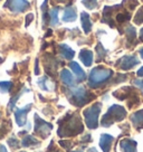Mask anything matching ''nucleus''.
<instances>
[{
	"mask_svg": "<svg viewBox=\"0 0 143 152\" xmlns=\"http://www.w3.org/2000/svg\"><path fill=\"white\" fill-rule=\"evenodd\" d=\"M83 131V124H82L81 118L76 114L68 115L63 120V125L58 130V135L61 137H71L76 135Z\"/></svg>",
	"mask_w": 143,
	"mask_h": 152,
	"instance_id": "1",
	"label": "nucleus"
},
{
	"mask_svg": "<svg viewBox=\"0 0 143 152\" xmlns=\"http://www.w3.org/2000/svg\"><path fill=\"white\" fill-rule=\"evenodd\" d=\"M113 75V72L109 69V68H104V67H95L93 68L90 73V77H88V85L92 88H97L105 84L106 82L110 80Z\"/></svg>",
	"mask_w": 143,
	"mask_h": 152,
	"instance_id": "2",
	"label": "nucleus"
},
{
	"mask_svg": "<svg viewBox=\"0 0 143 152\" xmlns=\"http://www.w3.org/2000/svg\"><path fill=\"white\" fill-rule=\"evenodd\" d=\"M126 115V111L123 106L120 105H112L109 111L106 112L103 119H102V125L103 126H110L111 124H113L114 122H119L125 118Z\"/></svg>",
	"mask_w": 143,
	"mask_h": 152,
	"instance_id": "3",
	"label": "nucleus"
},
{
	"mask_svg": "<svg viewBox=\"0 0 143 152\" xmlns=\"http://www.w3.org/2000/svg\"><path fill=\"white\" fill-rule=\"evenodd\" d=\"M69 96V102L75 106H83V105L87 104L94 97L91 93H88L84 87H76L71 90V94Z\"/></svg>",
	"mask_w": 143,
	"mask_h": 152,
	"instance_id": "4",
	"label": "nucleus"
},
{
	"mask_svg": "<svg viewBox=\"0 0 143 152\" xmlns=\"http://www.w3.org/2000/svg\"><path fill=\"white\" fill-rule=\"evenodd\" d=\"M101 112V104L95 103L84 111L86 125L90 129H96L98 125V115Z\"/></svg>",
	"mask_w": 143,
	"mask_h": 152,
	"instance_id": "5",
	"label": "nucleus"
},
{
	"mask_svg": "<svg viewBox=\"0 0 143 152\" xmlns=\"http://www.w3.org/2000/svg\"><path fill=\"white\" fill-rule=\"evenodd\" d=\"M4 8H7L12 12H24L30 8V2L27 0H7Z\"/></svg>",
	"mask_w": 143,
	"mask_h": 152,
	"instance_id": "6",
	"label": "nucleus"
},
{
	"mask_svg": "<svg viewBox=\"0 0 143 152\" xmlns=\"http://www.w3.org/2000/svg\"><path fill=\"white\" fill-rule=\"evenodd\" d=\"M53 129L52 124L45 122L44 120H42L37 114H35V132L38 135H40L42 138H46L50 130Z\"/></svg>",
	"mask_w": 143,
	"mask_h": 152,
	"instance_id": "7",
	"label": "nucleus"
},
{
	"mask_svg": "<svg viewBox=\"0 0 143 152\" xmlns=\"http://www.w3.org/2000/svg\"><path fill=\"white\" fill-rule=\"evenodd\" d=\"M139 64V59L135 56H124L117 62V67L123 71H129Z\"/></svg>",
	"mask_w": 143,
	"mask_h": 152,
	"instance_id": "8",
	"label": "nucleus"
},
{
	"mask_svg": "<svg viewBox=\"0 0 143 152\" xmlns=\"http://www.w3.org/2000/svg\"><path fill=\"white\" fill-rule=\"evenodd\" d=\"M31 109V104L26 105L23 109H18L16 110L15 112V118H16V122L19 126H23L26 124V121H27V113Z\"/></svg>",
	"mask_w": 143,
	"mask_h": 152,
	"instance_id": "9",
	"label": "nucleus"
},
{
	"mask_svg": "<svg viewBox=\"0 0 143 152\" xmlns=\"http://www.w3.org/2000/svg\"><path fill=\"white\" fill-rule=\"evenodd\" d=\"M113 140H114L113 137H111L109 134H103L100 140V147L102 148V150L104 152H110Z\"/></svg>",
	"mask_w": 143,
	"mask_h": 152,
	"instance_id": "10",
	"label": "nucleus"
},
{
	"mask_svg": "<svg viewBox=\"0 0 143 152\" xmlns=\"http://www.w3.org/2000/svg\"><path fill=\"white\" fill-rule=\"evenodd\" d=\"M80 59L85 66H91L93 63V53L88 49H82L80 52Z\"/></svg>",
	"mask_w": 143,
	"mask_h": 152,
	"instance_id": "11",
	"label": "nucleus"
},
{
	"mask_svg": "<svg viewBox=\"0 0 143 152\" xmlns=\"http://www.w3.org/2000/svg\"><path fill=\"white\" fill-rule=\"evenodd\" d=\"M69 67H71V69L72 72L76 75L77 77V80L78 81H84L86 78V74H85V72L82 69V67L77 64L76 62H71L69 63Z\"/></svg>",
	"mask_w": 143,
	"mask_h": 152,
	"instance_id": "12",
	"label": "nucleus"
},
{
	"mask_svg": "<svg viewBox=\"0 0 143 152\" xmlns=\"http://www.w3.org/2000/svg\"><path fill=\"white\" fill-rule=\"evenodd\" d=\"M77 18V12L76 9L74 7H67L66 9L64 10V15H63V21H66V23H69V21H74L75 19Z\"/></svg>",
	"mask_w": 143,
	"mask_h": 152,
	"instance_id": "13",
	"label": "nucleus"
},
{
	"mask_svg": "<svg viewBox=\"0 0 143 152\" xmlns=\"http://www.w3.org/2000/svg\"><path fill=\"white\" fill-rule=\"evenodd\" d=\"M81 23H82V27H83V29H84L85 34L90 33L92 29L91 17H90V15L87 14V12H85V11L81 12Z\"/></svg>",
	"mask_w": 143,
	"mask_h": 152,
	"instance_id": "14",
	"label": "nucleus"
},
{
	"mask_svg": "<svg viewBox=\"0 0 143 152\" xmlns=\"http://www.w3.org/2000/svg\"><path fill=\"white\" fill-rule=\"evenodd\" d=\"M58 50H59V54L62 55L63 58H65L67 61L72 59V58L74 57V55H75V52H74L71 47H68L67 45H65V44L59 45V46H58Z\"/></svg>",
	"mask_w": 143,
	"mask_h": 152,
	"instance_id": "15",
	"label": "nucleus"
},
{
	"mask_svg": "<svg viewBox=\"0 0 143 152\" xmlns=\"http://www.w3.org/2000/svg\"><path fill=\"white\" fill-rule=\"evenodd\" d=\"M61 80L67 86H74V84H75L74 77H73L72 73L68 69H63L61 72Z\"/></svg>",
	"mask_w": 143,
	"mask_h": 152,
	"instance_id": "16",
	"label": "nucleus"
},
{
	"mask_svg": "<svg viewBox=\"0 0 143 152\" xmlns=\"http://www.w3.org/2000/svg\"><path fill=\"white\" fill-rule=\"evenodd\" d=\"M121 149L123 150V152H136L135 147H136V143L132 141V140H123L120 143Z\"/></svg>",
	"mask_w": 143,
	"mask_h": 152,
	"instance_id": "17",
	"label": "nucleus"
},
{
	"mask_svg": "<svg viewBox=\"0 0 143 152\" xmlns=\"http://www.w3.org/2000/svg\"><path fill=\"white\" fill-rule=\"evenodd\" d=\"M125 35H126V42L128 44H135V38H136V33L135 28L133 26H128V28L125 29Z\"/></svg>",
	"mask_w": 143,
	"mask_h": 152,
	"instance_id": "18",
	"label": "nucleus"
},
{
	"mask_svg": "<svg viewBox=\"0 0 143 152\" xmlns=\"http://www.w3.org/2000/svg\"><path fill=\"white\" fill-rule=\"evenodd\" d=\"M131 120L135 126H142L143 125V110L139 111V112H135V113L131 116Z\"/></svg>",
	"mask_w": 143,
	"mask_h": 152,
	"instance_id": "19",
	"label": "nucleus"
},
{
	"mask_svg": "<svg viewBox=\"0 0 143 152\" xmlns=\"http://www.w3.org/2000/svg\"><path fill=\"white\" fill-rule=\"evenodd\" d=\"M21 144H23V147H34V145H38L39 144V141H37L36 139L34 138L33 135H26L24 139H23V142H21Z\"/></svg>",
	"mask_w": 143,
	"mask_h": 152,
	"instance_id": "20",
	"label": "nucleus"
},
{
	"mask_svg": "<svg viewBox=\"0 0 143 152\" xmlns=\"http://www.w3.org/2000/svg\"><path fill=\"white\" fill-rule=\"evenodd\" d=\"M58 12H59V8H53L49 11V24H50V26H56L58 24Z\"/></svg>",
	"mask_w": 143,
	"mask_h": 152,
	"instance_id": "21",
	"label": "nucleus"
},
{
	"mask_svg": "<svg viewBox=\"0 0 143 152\" xmlns=\"http://www.w3.org/2000/svg\"><path fill=\"white\" fill-rule=\"evenodd\" d=\"M12 82L9 81H4L0 82V93H9L11 88H12Z\"/></svg>",
	"mask_w": 143,
	"mask_h": 152,
	"instance_id": "22",
	"label": "nucleus"
},
{
	"mask_svg": "<svg viewBox=\"0 0 143 152\" xmlns=\"http://www.w3.org/2000/svg\"><path fill=\"white\" fill-rule=\"evenodd\" d=\"M133 20H134V24H136V25L143 24V6L139 8V10L136 11L135 16H134Z\"/></svg>",
	"mask_w": 143,
	"mask_h": 152,
	"instance_id": "23",
	"label": "nucleus"
},
{
	"mask_svg": "<svg viewBox=\"0 0 143 152\" xmlns=\"http://www.w3.org/2000/svg\"><path fill=\"white\" fill-rule=\"evenodd\" d=\"M82 2H83V5L85 6L87 9H95L97 8V6H98V2H97V0H82Z\"/></svg>",
	"mask_w": 143,
	"mask_h": 152,
	"instance_id": "24",
	"label": "nucleus"
},
{
	"mask_svg": "<svg viewBox=\"0 0 143 152\" xmlns=\"http://www.w3.org/2000/svg\"><path fill=\"white\" fill-rule=\"evenodd\" d=\"M25 92H28V90H26V88H25V90L20 91V92H19V93H18V94L16 95V96H14V97H12V99L10 100V102H9V110H10V111H11V110L14 109V107H15V105H16V102L18 101V99H19V97H20V96H21V95L24 94Z\"/></svg>",
	"mask_w": 143,
	"mask_h": 152,
	"instance_id": "25",
	"label": "nucleus"
},
{
	"mask_svg": "<svg viewBox=\"0 0 143 152\" xmlns=\"http://www.w3.org/2000/svg\"><path fill=\"white\" fill-rule=\"evenodd\" d=\"M96 52H97V62H101L105 57V55H106V50L103 48V46L101 44H98L96 46Z\"/></svg>",
	"mask_w": 143,
	"mask_h": 152,
	"instance_id": "26",
	"label": "nucleus"
},
{
	"mask_svg": "<svg viewBox=\"0 0 143 152\" xmlns=\"http://www.w3.org/2000/svg\"><path fill=\"white\" fill-rule=\"evenodd\" d=\"M123 5L126 6V9L129 10H133L136 5H138V0H124L123 1Z\"/></svg>",
	"mask_w": 143,
	"mask_h": 152,
	"instance_id": "27",
	"label": "nucleus"
},
{
	"mask_svg": "<svg viewBox=\"0 0 143 152\" xmlns=\"http://www.w3.org/2000/svg\"><path fill=\"white\" fill-rule=\"evenodd\" d=\"M38 85L40 86V88L44 91H49L48 87V78L47 77H42L38 81Z\"/></svg>",
	"mask_w": 143,
	"mask_h": 152,
	"instance_id": "28",
	"label": "nucleus"
},
{
	"mask_svg": "<svg viewBox=\"0 0 143 152\" xmlns=\"http://www.w3.org/2000/svg\"><path fill=\"white\" fill-rule=\"evenodd\" d=\"M8 144L10 145V148H12V149H17V148L19 147V142H18V140L16 138H10L8 140Z\"/></svg>",
	"mask_w": 143,
	"mask_h": 152,
	"instance_id": "29",
	"label": "nucleus"
},
{
	"mask_svg": "<svg viewBox=\"0 0 143 152\" xmlns=\"http://www.w3.org/2000/svg\"><path fill=\"white\" fill-rule=\"evenodd\" d=\"M33 20H34V15L33 14H28L27 16H26V24H25V26H26V27H28Z\"/></svg>",
	"mask_w": 143,
	"mask_h": 152,
	"instance_id": "30",
	"label": "nucleus"
},
{
	"mask_svg": "<svg viewBox=\"0 0 143 152\" xmlns=\"http://www.w3.org/2000/svg\"><path fill=\"white\" fill-rule=\"evenodd\" d=\"M134 84L138 86L141 91H143V80H135V81H134Z\"/></svg>",
	"mask_w": 143,
	"mask_h": 152,
	"instance_id": "31",
	"label": "nucleus"
},
{
	"mask_svg": "<svg viewBox=\"0 0 143 152\" xmlns=\"http://www.w3.org/2000/svg\"><path fill=\"white\" fill-rule=\"evenodd\" d=\"M35 74L38 75L39 74V69H38V59H36V65H35Z\"/></svg>",
	"mask_w": 143,
	"mask_h": 152,
	"instance_id": "32",
	"label": "nucleus"
},
{
	"mask_svg": "<svg viewBox=\"0 0 143 152\" xmlns=\"http://www.w3.org/2000/svg\"><path fill=\"white\" fill-rule=\"evenodd\" d=\"M136 74H138V76H140V77H143V66L141 67L140 69H139L138 73H136Z\"/></svg>",
	"mask_w": 143,
	"mask_h": 152,
	"instance_id": "33",
	"label": "nucleus"
},
{
	"mask_svg": "<svg viewBox=\"0 0 143 152\" xmlns=\"http://www.w3.org/2000/svg\"><path fill=\"white\" fill-rule=\"evenodd\" d=\"M0 152H8L4 144H0Z\"/></svg>",
	"mask_w": 143,
	"mask_h": 152,
	"instance_id": "34",
	"label": "nucleus"
},
{
	"mask_svg": "<svg viewBox=\"0 0 143 152\" xmlns=\"http://www.w3.org/2000/svg\"><path fill=\"white\" fill-rule=\"evenodd\" d=\"M140 39L143 42V28L141 29V31H140Z\"/></svg>",
	"mask_w": 143,
	"mask_h": 152,
	"instance_id": "35",
	"label": "nucleus"
},
{
	"mask_svg": "<svg viewBox=\"0 0 143 152\" xmlns=\"http://www.w3.org/2000/svg\"><path fill=\"white\" fill-rule=\"evenodd\" d=\"M88 152H97V150L94 149V148H92V149H88Z\"/></svg>",
	"mask_w": 143,
	"mask_h": 152,
	"instance_id": "36",
	"label": "nucleus"
},
{
	"mask_svg": "<svg viewBox=\"0 0 143 152\" xmlns=\"http://www.w3.org/2000/svg\"><path fill=\"white\" fill-rule=\"evenodd\" d=\"M140 55H141V57L143 58V48H141V49H140Z\"/></svg>",
	"mask_w": 143,
	"mask_h": 152,
	"instance_id": "37",
	"label": "nucleus"
},
{
	"mask_svg": "<svg viewBox=\"0 0 143 152\" xmlns=\"http://www.w3.org/2000/svg\"><path fill=\"white\" fill-rule=\"evenodd\" d=\"M74 152H82V151H74Z\"/></svg>",
	"mask_w": 143,
	"mask_h": 152,
	"instance_id": "38",
	"label": "nucleus"
},
{
	"mask_svg": "<svg viewBox=\"0 0 143 152\" xmlns=\"http://www.w3.org/2000/svg\"><path fill=\"white\" fill-rule=\"evenodd\" d=\"M21 152H25V151H21Z\"/></svg>",
	"mask_w": 143,
	"mask_h": 152,
	"instance_id": "39",
	"label": "nucleus"
}]
</instances>
